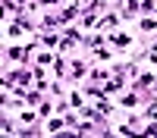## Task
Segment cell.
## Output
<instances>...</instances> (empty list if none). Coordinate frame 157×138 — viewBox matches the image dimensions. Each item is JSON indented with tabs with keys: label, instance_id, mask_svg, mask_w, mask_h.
Instances as JSON below:
<instances>
[]
</instances>
